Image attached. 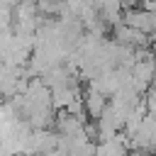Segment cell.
Wrapping results in <instances>:
<instances>
[{
	"label": "cell",
	"mask_w": 156,
	"mask_h": 156,
	"mask_svg": "<svg viewBox=\"0 0 156 156\" xmlns=\"http://www.w3.org/2000/svg\"><path fill=\"white\" fill-rule=\"evenodd\" d=\"M122 24H127V27H132V29H136V32H141V34H146L149 39H156V12H146V10H127L124 12V17H122Z\"/></svg>",
	"instance_id": "1"
},
{
	"label": "cell",
	"mask_w": 156,
	"mask_h": 156,
	"mask_svg": "<svg viewBox=\"0 0 156 156\" xmlns=\"http://www.w3.org/2000/svg\"><path fill=\"white\" fill-rule=\"evenodd\" d=\"M107 95H102V93H98V90H93V88H88V93H85V98H83V107H85V115L88 117H93L95 122L102 117V112L107 110Z\"/></svg>",
	"instance_id": "2"
}]
</instances>
